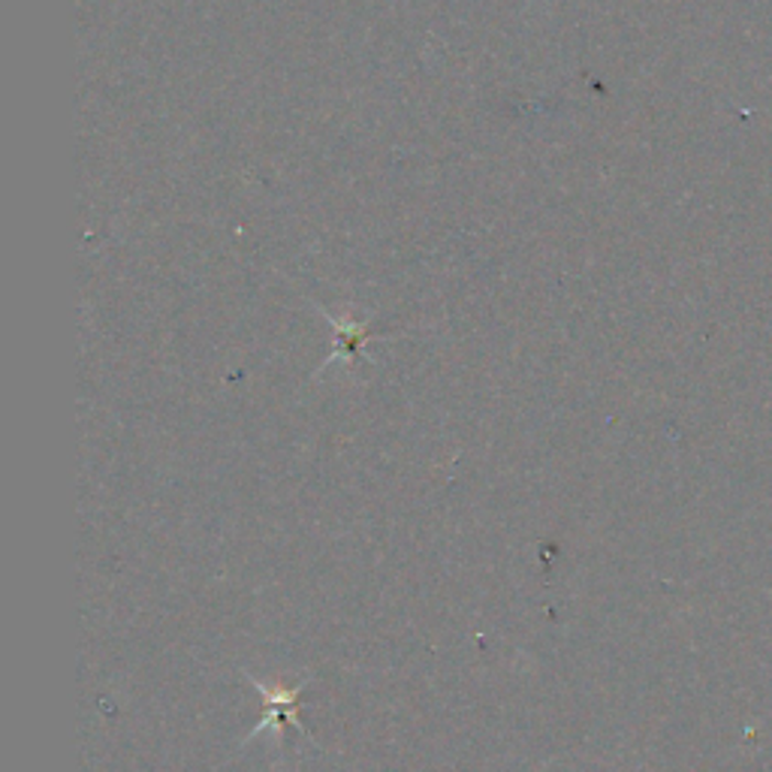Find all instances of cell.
Masks as SVG:
<instances>
[{
	"label": "cell",
	"instance_id": "obj_2",
	"mask_svg": "<svg viewBox=\"0 0 772 772\" xmlns=\"http://www.w3.org/2000/svg\"><path fill=\"white\" fill-rule=\"evenodd\" d=\"M332 320V317H329ZM332 327H335V335H339V341H335V353L329 356V363H348V360H353V356H360L365 348V341L372 339V332L363 327V323H344V320H332Z\"/></svg>",
	"mask_w": 772,
	"mask_h": 772
},
{
	"label": "cell",
	"instance_id": "obj_1",
	"mask_svg": "<svg viewBox=\"0 0 772 772\" xmlns=\"http://www.w3.org/2000/svg\"><path fill=\"white\" fill-rule=\"evenodd\" d=\"M245 676L247 682L257 688L260 697H263V718H260V725L251 730V737H247L242 746L260 739L266 730L278 734V739H282V734L287 730V727L299 730L305 739H311L308 737V730L302 727V721H299V713H302V706H299V703H302V691L311 679H305V682L293 685V688H278V685H266V682H260V679H254L251 673H245Z\"/></svg>",
	"mask_w": 772,
	"mask_h": 772
}]
</instances>
